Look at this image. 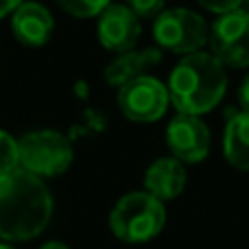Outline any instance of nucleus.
Returning a JSON list of instances; mask_svg holds the SVG:
<instances>
[{
  "label": "nucleus",
  "mask_w": 249,
  "mask_h": 249,
  "mask_svg": "<svg viewBox=\"0 0 249 249\" xmlns=\"http://www.w3.org/2000/svg\"><path fill=\"white\" fill-rule=\"evenodd\" d=\"M116 103L127 121L146 124L158 123L166 114L171 99L166 83H162L153 74H142L118 88Z\"/></svg>",
  "instance_id": "423d86ee"
},
{
  "label": "nucleus",
  "mask_w": 249,
  "mask_h": 249,
  "mask_svg": "<svg viewBox=\"0 0 249 249\" xmlns=\"http://www.w3.org/2000/svg\"><path fill=\"white\" fill-rule=\"evenodd\" d=\"M206 11L214 13V16H223V13H230V11H236L241 9V2L243 0H197Z\"/></svg>",
  "instance_id": "f3484780"
},
{
  "label": "nucleus",
  "mask_w": 249,
  "mask_h": 249,
  "mask_svg": "<svg viewBox=\"0 0 249 249\" xmlns=\"http://www.w3.org/2000/svg\"><path fill=\"white\" fill-rule=\"evenodd\" d=\"M223 155L234 168L249 171V112L228 118L223 131Z\"/></svg>",
  "instance_id": "ddd939ff"
},
{
  "label": "nucleus",
  "mask_w": 249,
  "mask_h": 249,
  "mask_svg": "<svg viewBox=\"0 0 249 249\" xmlns=\"http://www.w3.org/2000/svg\"><path fill=\"white\" fill-rule=\"evenodd\" d=\"M241 11L249 16V0H243V2H241Z\"/></svg>",
  "instance_id": "412c9836"
},
{
  "label": "nucleus",
  "mask_w": 249,
  "mask_h": 249,
  "mask_svg": "<svg viewBox=\"0 0 249 249\" xmlns=\"http://www.w3.org/2000/svg\"><path fill=\"white\" fill-rule=\"evenodd\" d=\"M0 249H16L11 243H0Z\"/></svg>",
  "instance_id": "4be33fe9"
},
{
  "label": "nucleus",
  "mask_w": 249,
  "mask_h": 249,
  "mask_svg": "<svg viewBox=\"0 0 249 249\" xmlns=\"http://www.w3.org/2000/svg\"><path fill=\"white\" fill-rule=\"evenodd\" d=\"M57 4L66 13L83 20V18H99V13L109 7L112 0H57Z\"/></svg>",
  "instance_id": "2eb2a0df"
},
{
  "label": "nucleus",
  "mask_w": 249,
  "mask_h": 249,
  "mask_svg": "<svg viewBox=\"0 0 249 249\" xmlns=\"http://www.w3.org/2000/svg\"><path fill=\"white\" fill-rule=\"evenodd\" d=\"M11 31L13 37L20 44L31 48L44 46L51 39L55 31V20L51 11L39 2H22L16 11L11 13Z\"/></svg>",
  "instance_id": "9d476101"
},
{
  "label": "nucleus",
  "mask_w": 249,
  "mask_h": 249,
  "mask_svg": "<svg viewBox=\"0 0 249 249\" xmlns=\"http://www.w3.org/2000/svg\"><path fill=\"white\" fill-rule=\"evenodd\" d=\"M160 61H162V51H160L158 46L140 48V51L133 48V51L121 53V55L114 57L107 64V68H105L103 77H105V81H107V86L118 90V88L124 86L127 81H133V79L146 74V70H149L151 66L160 64Z\"/></svg>",
  "instance_id": "f8f14e48"
},
{
  "label": "nucleus",
  "mask_w": 249,
  "mask_h": 249,
  "mask_svg": "<svg viewBox=\"0 0 249 249\" xmlns=\"http://www.w3.org/2000/svg\"><path fill=\"white\" fill-rule=\"evenodd\" d=\"M186 166L171 158H158L144 173V190L153 195L160 201H171V199L179 197L186 188Z\"/></svg>",
  "instance_id": "9b49d317"
},
{
  "label": "nucleus",
  "mask_w": 249,
  "mask_h": 249,
  "mask_svg": "<svg viewBox=\"0 0 249 249\" xmlns=\"http://www.w3.org/2000/svg\"><path fill=\"white\" fill-rule=\"evenodd\" d=\"M22 2H24V0H0V18L11 16Z\"/></svg>",
  "instance_id": "6ab92c4d"
},
{
  "label": "nucleus",
  "mask_w": 249,
  "mask_h": 249,
  "mask_svg": "<svg viewBox=\"0 0 249 249\" xmlns=\"http://www.w3.org/2000/svg\"><path fill=\"white\" fill-rule=\"evenodd\" d=\"M210 129L199 116L175 114L166 124V146L181 164H199L210 153Z\"/></svg>",
  "instance_id": "6e6552de"
},
{
  "label": "nucleus",
  "mask_w": 249,
  "mask_h": 249,
  "mask_svg": "<svg viewBox=\"0 0 249 249\" xmlns=\"http://www.w3.org/2000/svg\"><path fill=\"white\" fill-rule=\"evenodd\" d=\"M210 55H214L225 68L249 66V16L241 9L216 16L208 31Z\"/></svg>",
  "instance_id": "0eeeda50"
},
{
  "label": "nucleus",
  "mask_w": 249,
  "mask_h": 249,
  "mask_svg": "<svg viewBox=\"0 0 249 249\" xmlns=\"http://www.w3.org/2000/svg\"><path fill=\"white\" fill-rule=\"evenodd\" d=\"M20 144V168L35 177H55L70 168L74 151L70 140L55 129L31 131L18 140Z\"/></svg>",
  "instance_id": "39448f33"
},
{
  "label": "nucleus",
  "mask_w": 249,
  "mask_h": 249,
  "mask_svg": "<svg viewBox=\"0 0 249 249\" xmlns=\"http://www.w3.org/2000/svg\"><path fill=\"white\" fill-rule=\"evenodd\" d=\"M166 90L177 114L201 118L223 101L228 68L208 51L184 55L168 74Z\"/></svg>",
  "instance_id": "f03ea898"
},
{
  "label": "nucleus",
  "mask_w": 249,
  "mask_h": 249,
  "mask_svg": "<svg viewBox=\"0 0 249 249\" xmlns=\"http://www.w3.org/2000/svg\"><path fill=\"white\" fill-rule=\"evenodd\" d=\"M20 168V144L18 140L0 129V175Z\"/></svg>",
  "instance_id": "4468645a"
},
{
  "label": "nucleus",
  "mask_w": 249,
  "mask_h": 249,
  "mask_svg": "<svg viewBox=\"0 0 249 249\" xmlns=\"http://www.w3.org/2000/svg\"><path fill=\"white\" fill-rule=\"evenodd\" d=\"M124 4L140 20H153L158 13L164 11V0H124Z\"/></svg>",
  "instance_id": "dca6fc26"
},
{
  "label": "nucleus",
  "mask_w": 249,
  "mask_h": 249,
  "mask_svg": "<svg viewBox=\"0 0 249 249\" xmlns=\"http://www.w3.org/2000/svg\"><path fill=\"white\" fill-rule=\"evenodd\" d=\"M166 223V208L146 190L129 193L118 199L109 212V228L124 243H146L162 232Z\"/></svg>",
  "instance_id": "7ed1b4c3"
},
{
  "label": "nucleus",
  "mask_w": 249,
  "mask_h": 249,
  "mask_svg": "<svg viewBox=\"0 0 249 249\" xmlns=\"http://www.w3.org/2000/svg\"><path fill=\"white\" fill-rule=\"evenodd\" d=\"M42 249H70V247L59 241H51V243H46V245H42Z\"/></svg>",
  "instance_id": "aec40b11"
},
{
  "label": "nucleus",
  "mask_w": 249,
  "mask_h": 249,
  "mask_svg": "<svg viewBox=\"0 0 249 249\" xmlns=\"http://www.w3.org/2000/svg\"><path fill=\"white\" fill-rule=\"evenodd\" d=\"M236 99H238V105H241V112H249V74L241 81V86H238Z\"/></svg>",
  "instance_id": "a211bd4d"
},
{
  "label": "nucleus",
  "mask_w": 249,
  "mask_h": 249,
  "mask_svg": "<svg viewBox=\"0 0 249 249\" xmlns=\"http://www.w3.org/2000/svg\"><path fill=\"white\" fill-rule=\"evenodd\" d=\"M53 216V195L24 168L0 175V238L22 243L39 236Z\"/></svg>",
  "instance_id": "f257e3e1"
},
{
  "label": "nucleus",
  "mask_w": 249,
  "mask_h": 249,
  "mask_svg": "<svg viewBox=\"0 0 249 249\" xmlns=\"http://www.w3.org/2000/svg\"><path fill=\"white\" fill-rule=\"evenodd\" d=\"M208 22L186 7L164 9L153 18V39L160 51L173 55H193L208 46Z\"/></svg>",
  "instance_id": "20e7f679"
},
{
  "label": "nucleus",
  "mask_w": 249,
  "mask_h": 249,
  "mask_svg": "<svg viewBox=\"0 0 249 249\" xmlns=\"http://www.w3.org/2000/svg\"><path fill=\"white\" fill-rule=\"evenodd\" d=\"M140 18L127 4L112 2L96 18V37H99L101 46L116 53V55L133 51L138 39H140Z\"/></svg>",
  "instance_id": "1a4fd4ad"
}]
</instances>
